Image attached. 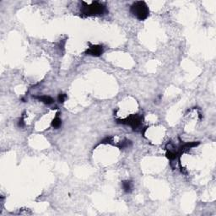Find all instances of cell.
Instances as JSON below:
<instances>
[{
	"label": "cell",
	"mask_w": 216,
	"mask_h": 216,
	"mask_svg": "<svg viewBox=\"0 0 216 216\" xmlns=\"http://www.w3.org/2000/svg\"><path fill=\"white\" fill-rule=\"evenodd\" d=\"M130 145H132V142L131 141H129V140H124V141H122L119 144H118V147H119V149H125V148H127V147H129Z\"/></svg>",
	"instance_id": "cell-9"
},
{
	"label": "cell",
	"mask_w": 216,
	"mask_h": 216,
	"mask_svg": "<svg viewBox=\"0 0 216 216\" xmlns=\"http://www.w3.org/2000/svg\"><path fill=\"white\" fill-rule=\"evenodd\" d=\"M35 98L39 100L40 102H43L46 105H51L54 102V100L51 96H48V95H39V96H35Z\"/></svg>",
	"instance_id": "cell-5"
},
{
	"label": "cell",
	"mask_w": 216,
	"mask_h": 216,
	"mask_svg": "<svg viewBox=\"0 0 216 216\" xmlns=\"http://www.w3.org/2000/svg\"><path fill=\"white\" fill-rule=\"evenodd\" d=\"M66 99H67V95L65 94H61V93L58 95V97H57V100H58L59 103H64Z\"/></svg>",
	"instance_id": "cell-10"
},
{
	"label": "cell",
	"mask_w": 216,
	"mask_h": 216,
	"mask_svg": "<svg viewBox=\"0 0 216 216\" xmlns=\"http://www.w3.org/2000/svg\"><path fill=\"white\" fill-rule=\"evenodd\" d=\"M82 4L83 6L81 7L80 13L84 16H100L107 12L106 5L102 3L92 2L89 5L84 2H83Z\"/></svg>",
	"instance_id": "cell-1"
},
{
	"label": "cell",
	"mask_w": 216,
	"mask_h": 216,
	"mask_svg": "<svg viewBox=\"0 0 216 216\" xmlns=\"http://www.w3.org/2000/svg\"><path fill=\"white\" fill-rule=\"evenodd\" d=\"M104 52V47L102 45H90L89 47L85 51L86 55L93 57H100Z\"/></svg>",
	"instance_id": "cell-4"
},
{
	"label": "cell",
	"mask_w": 216,
	"mask_h": 216,
	"mask_svg": "<svg viewBox=\"0 0 216 216\" xmlns=\"http://www.w3.org/2000/svg\"><path fill=\"white\" fill-rule=\"evenodd\" d=\"M143 121V117L140 115H131L129 117H127L125 119H120V120H117V123H121V124H124V125H128L131 126L134 129L138 128L141 125Z\"/></svg>",
	"instance_id": "cell-3"
},
{
	"label": "cell",
	"mask_w": 216,
	"mask_h": 216,
	"mask_svg": "<svg viewBox=\"0 0 216 216\" xmlns=\"http://www.w3.org/2000/svg\"><path fill=\"white\" fill-rule=\"evenodd\" d=\"M58 115L59 114L57 113L56 117L51 122V127H53V128H56V129L59 128V127L62 126V120H61V118H59Z\"/></svg>",
	"instance_id": "cell-7"
},
{
	"label": "cell",
	"mask_w": 216,
	"mask_h": 216,
	"mask_svg": "<svg viewBox=\"0 0 216 216\" xmlns=\"http://www.w3.org/2000/svg\"><path fill=\"white\" fill-rule=\"evenodd\" d=\"M122 188H123V190L125 192H127V193H129V192H132V187H133V184H132V182L131 181H123L122 182Z\"/></svg>",
	"instance_id": "cell-6"
},
{
	"label": "cell",
	"mask_w": 216,
	"mask_h": 216,
	"mask_svg": "<svg viewBox=\"0 0 216 216\" xmlns=\"http://www.w3.org/2000/svg\"><path fill=\"white\" fill-rule=\"evenodd\" d=\"M18 126L19 127H25V122H24V119H23V117H21L20 119L19 120L18 122Z\"/></svg>",
	"instance_id": "cell-11"
},
{
	"label": "cell",
	"mask_w": 216,
	"mask_h": 216,
	"mask_svg": "<svg viewBox=\"0 0 216 216\" xmlns=\"http://www.w3.org/2000/svg\"><path fill=\"white\" fill-rule=\"evenodd\" d=\"M178 154L177 151H172V150H169L166 152V157L170 160H174L177 158Z\"/></svg>",
	"instance_id": "cell-8"
},
{
	"label": "cell",
	"mask_w": 216,
	"mask_h": 216,
	"mask_svg": "<svg viewBox=\"0 0 216 216\" xmlns=\"http://www.w3.org/2000/svg\"><path fill=\"white\" fill-rule=\"evenodd\" d=\"M130 11L139 20L146 19L149 14V9L147 6L146 3L144 1H138L134 3L130 8Z\"/></svg>",
	"instance_id": "cell-2"
}]
</instances>
